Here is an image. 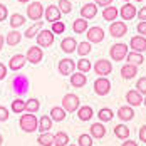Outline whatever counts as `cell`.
Masks as SVG:
<instances>
[{
	"mask_svg": "<svg viewBox=\"0 0 146 146\" xmlns=\"http://www.w3.org/2000/svg\"><path fill=\"white\" fill-rule=\"evenodd\" d=\"M124 60H126V64H131V66H136V67H138V66L143 64L145 57H143V54H139V52H133V50H129Z\"/></svg>",
	"mask_w": 146,
	"mask_h": 146,
	"instance_id": "4dcf8cb0",
	"label": "cell"
},
{
	"mask_svg": "<svg viewBox=\"0 0 146 146\" xmlns=\"http://www.w3.org/2000/svg\"><path fill=\"white\" fill-rule=\"evenodd\" d=\"M69 81H71V86L72 88H84L86 82H88V77H86V74L77 71V72H72L69 76Z\"/></svg>",
	"mask_w": 146,
	"mask_h": 146,
	"instance_id": "ffe728a7",
	"label": "cell"
},
{
	"mask_svg": "<svg viewBox=\"0 0 146 146\" xmlns=\"http://www.w3.org/2000/svg\"><path fill=\"white\" fill-rule=\"evenodd\" d=\"M60 15L62 14H60V10L57 9V5H49V7L44 9V19L47 22H50V24L60 20Z\"/></svg>",
	"mask_w": 146,
	"mask_h": 146,
	"instance_id": "e0dca14e",
	"label": "cell"
},
{
	"mask_svg": "<svg viewBox=\"0 0 146 146\" xmlns=\"http://www.w3.org/2000/svg\"><path fill=\"white\" fill-rule=\"evenodd\" d=\"M117 17H119V9L114 5H109V7H104L102 9V19L108 20V22H114Z\"/></svg>",
	"mask_w": 146,
	"mask_h": 146,
	"instance_id": "d4e9b609",
	"label": "cell"
},
{
	"mask_svg": "<svg viewBox=\"0 0 146 146\" xmlns=\"http://www.w3.org/2000/svg\"><path fill=\"white\" fill-rule=\"evenodd\" d=\"M49 116H50V119H52L54 123H62V121L66 119V116H67V113H66V109H64L62 106H54V108L50 109Z\"/></svg>",
	"mask_w": 146,
	"mask_h": 146,
	"instance_id": "cb8c5ba5",
	"label": "cell"
},
{
	"mask_svg": "<svg viewBox=\"0 0 146 146\" xmlns=\"http://www.w3.org/2000/svg\"><path fill=\"white\" fill-rule=\"evenodd\" d=\"M119 72H121V77H123V79L131 81V79H134V77L138 76V67H136V66H131V64H124Z\"/></svg>",
	"mask_w": 146,
	"mask_h": 146,
	"instance_id": "7402d4cb",
	"label": "cell"
},
{
	"mask_svg": "<svg viewBox=\"0 0 146 146\" xmlns=\"http://www.w3.org/2000/svg\"><path fill=\"white\" fill-rule=\"evenodd\" d=\"M121 146H138V143H136L134 139H131V138H129V139H124Z\"/></svg>",
	"mask_w": 146,
	"mask_h": 146,
	"instance_id": "f5cc1de1",
	"label": "cell"
},
{
	"mask_svg": "<svg viewBox=\"0 0 146 146\" xmlns=\"http://www.w3.org/2000/svg\"><path fill=\"white\" fill-rule=\"evenodd\" d=\"M143 104H145V108H146V96L143 98Z\"/></svg>",
	"mask_w": 146,
	"mask_h": 146,
	"instance_id": "6f0895ef",
	"label": "cell"
},
{
	"mask_svg": "<svg viewBox=\"0 0 146 146\" xmlns=\"http://www.w3.org/2000/svg\"><path fill=\"white\" fill-rule=\"evenodd\" d=\"M98 15V5L94 2H88L81 7V19H86V20H91Z\"/></svg>",
	"mask_w": 146,
	"mask_h": 146,
	"instance_id": "2e32d148",
	"label": "cell"
},
{
	"mask_svg": "<svg viewBox=\"0 0 146 146\" xmlns=\"http://www.w3.org/2000/svg\"><path fill=\"white\" fill-rule=\"evenodd\" d=\"M92 69H94V72L98 74V77H108L109 74L113 72V62L109 59H99V60H96Z\"/></svg>",
	"mask_w": 146,
	"mask_h": 146,
	"instance_id": "5b68a950",
	"label": "cell"
},
{
	"mask_svg": "<svg viewBox=\"0 0 146 146\" xmlns=\"http://www.w3.org/2000/svg\"><path fill=\"white\" fill-rule=\"evenodd\" d=\"M57 71L60 76H71L76 71V62L71 57H64L59 60L57 64Z\"/></svg>",
	"mask_w": 146,
	"mask_h": 146,
	"instance_id": "30bf717a",
	"label": "cell"
},
{
	"mask_svg": "<svg viewBox=\"0 0 146 146\" xmlns=\"http://www.w3.org/2000/svg\"><path fill=\"white\" fill-rule=\"evenodd\" d=\"M50 32L56 35V34H62V32H66V24L62 22V20H57V22H54L52 24V27H50Z\"/></svg>",
	"mask_w": 146,
	"mask_h": 146,
	"instance_id": "ee69618b",
	"label": "cell"
},
{
	"mask_svg": "<svg viewBox=\"0 0 146 146\" xmlns=\"http://www.w3.org/2000/svg\"><path fill=\"white\" fill-rule=\"evenodd\" d=\"M37 143H39V146H54V134H50V131L40 133L37 138Z\"/></svg>",
	"mask_w": 146,
	"mask_h": 146,
	"instance_id": "8d00e7d4",
	"label": "cell"
},
{
	"mask_svg": "<svg viewBox=\"0 0 146 146\" xmlns=\"http://www.w3.org/2000/svg\"><path fill=\"white\" fill-rule=\"evenodd\" d=\"M25 64H27L25 54H15V56H12L10 60H9V69L14 71V72H17V71H20Z\"/></svg>",
	"mask_w": 146,
	"mask_h": 146,
	"instance_id": "9a60e30c",
	"label": "cell"
},
{
	"mask_svg": "<svg viewBox=\"0 0 146 146\" xmlns=\"http://www.w3.org/2000/svg\"><path fill=\"white\" fill-rule=\"evenodd\" d=\"M3 45H5V37H3V35H0V50L3 49Z\"/></svg>",
	"mask_w": 146,
	"mask_h": 146,
	"instance_id": "db71d44e",
	"label": "cell"
},
{
	"mask_svg": "<svg viewBox=\"0 0 146 146\" xmlns=\"http://www.w3.org/2000/svg\"><path fill=\"white\" fill-rule=\"evenodd\" d=\"M2 143H3V136L0 134V146H2Z\"/></svg>",
	"mask_w": 146,
	"mask_h": 146,
	"instance_id": "9f6ffc18",
	"label": "cell"
},
{
	"mask_svg": "<svg viewBox=\"0 0 146 146\" xmlns=\"http://www.w3.org/2000/svg\"><path fill=\"white\" fill-rule=\"evenodd\" d=\"M54 44V34L47 29H42L37 34V45L39 47H50Z\"/></svg>",
	"mask_w": 146,
	"mask_h": 146,
	"instance_id": "5bb4252c",
	"label": "cell"
},
{
	"mask_svg": "<svg viewBox=\"0 0 146 146\" xmlns=\"http://www.w3.org/2000/svg\"><path fill=\"white\" fill-rule=\"evenodd\" d=\"M17 2H19V3H29L30 0H17Z\"/></svg>",
	"mask_w": 146,
	"mask_h": 146,
	"instance_id": "11a10c76",
	"label": "cell"
},
{
	"mask_svg": "<svg viewBox=\"0 0 146 146\" xmlns=\"http://www.w3.org/2000/svg\"><path fill=\"white\" fill-rule=\"evenodd\" d=\"M69 145V134L66 131H57L54 134V146H67Z\"/></svg>",
	"mask_w": 146,
	"mask_h": 146,
	"instance_id": "e575fe53",
	"label": "cell"
},
{
	"mask_svg": "<svg viewBox=\"0 0 146 146\" xmlns=\"http://www.w3.org/2000/svg\"><path fill=\"white\" fill-rule=\"evenodd\" d=\"M89 134L92 136V139H102L106 136V126L102 123H94V124H91Z\"/></svg>",
	"mask_w": 146,
	"mask_h": 146,
	"instance_id": "44dd1931",
	"label": "cell"
},
{
	"mask_svg": "<svg viewBox=\"0 0 146 146\" xmlns=\"http://www.w3.org/2000/svg\"><path fill=\"white\" fill-rule=\"evenodd\" d=\"M76 67H77V71L82 74L89 72L91 69H92V64H91V60L89 59H79L77 60V64H76Z\"/></svg>",
	"mask_w": 146,
	"mask_h": 146,
	"instance_id": "f35d334b",
	"label": "cell"
},
{
	"mask_svg": "<svg viewBox=\"0 0 146 146\" xmlns=\"http://www.w3.org/2000/svg\"><path fill=\"white\" fill-rule=\"evenodd\" d=\"M42 27H44V24H42V20H39V22H34L30 27H27L25 29V32H24V37L25 39H34L40 30H42Z\"/></svg>",
	"mask_w": 146,
	"mask_h": 146,
	"instance_id": "4316f807",
	"label": "cell"
},
{
	"mask_svg": "<svg viewBox=\"0 0 146 146\" xmlns=\"http://www.w3.org/2000/svg\"><path fill=\"white\" fill-rule=\"evenodd\" d=\"M76 47H77V42H76V39L74 37H64L62 39V42H60V49H62V52H66V54H72L76 52Z\"/></svg>",
	"mask_w": 146,
	"mask_h": 146,
	"instance_id": "603a6c76",
	"label": "cell"
},
{
	"mask_svg": "<svg viewBox=\"0 0 146 146\" xmlns=\"http://www.w3.org/2000/svg\"><path fill=\"white\" fill-rule=\"evenodd\" d=\"M109 91H111V81L108 77H98L94 81V92L98 96H101V98L102 96H108Z\"/></svg>",
	"mask_w": 146,
	"mask_h": 146,
	"instance_id": "ba28073f",
	"label": "cell"
},
{
	"mask_svg": "<svg viewBox=\"0 0 146 146\" xmlns=\"http://www.w3.org/2000/svg\"><path fill=\"white\" fill-rule=\"evenodd\" d=\"M126 32H128V25H126V22H123V20H114V22H111V25H109V34H111L114 39H121V37H124Z\"/></svg>",
	"mask_w": 146,
	"mask_h": 146,
	"instance_id": "9c48e42d",
	"label": "cell"
},
{
	"mask_svg": "<svg viewBox=\"0 0 146 146\" xmlns=\"http://www.w3.org/2000/svg\"><path fill=\"white\" fill-rule=\"evenodd\" d=\"M52 126H54V121L50 119L49 114H44L42 117H39V128H37V129L40 133H49Z\"/></svg>",
	"mask_w": 146,
	"mask_h": 146,
	"instance_id": "1f68e13d",
	"label": "cell"
},
{
	"mask_svg": "<svg viewBox=\"0 0 146 146\" xmlns=\"http://www.w3.org/2000/svg\"><path fill=\"white\" fill-rule=\"evenodd\" d=\"M126 102H128V106H131V108L141 106V104H143V96H141L136 89H129V91L126 92Z\"/></svg>",
	"mask_w": 146,
	"mask_h": 146,
	"instance_id": "ac0fdd59",
	"label": "cell"
},
{
	"mask_svg": "<svg viewBox=\"0 0 146 146\" xmlns=\"http://www.w3.org/2000/svg\"><path fill=\"white\" fill-rule=\"evenodd\" d=\"M10 86H12V91L15 92V96L22 98L29 92V86L30 81L25 74H15L14 77L10 79Z\"/></svg>",
	"mask_w": 146,
	"mask_h": 146,
	"instance_id": "6da1fadb",
	"label": "cell"
},
{
	"mask_svg": "<svg viewBox=\"0 0 146 146\" xmlns=\"http://www.w3.org/2000/svg\"><path fill=\"white\" fill-rule=\"evenodd\" d=\"M136 17L139 19V22H146V5H143V7H141V9L138 10Z\"/></svg>",
	"mask_w": 146,
	"mask_h": 146,
	"instance_id": "681fc988",
	"label": "cell"
},
{
	"mask_svg": "<svg viewBox=\"0 0 146 146\" xmlns=\"http://www.w3.org/2000/svg\"><path fill=\"white\" fill-rule=\"evenodd\" d=\"M25 59H27V62L30 64H40V60L44 59V52H42V47H39V45H32L29 47V50H27V54H25Z\"/></svg>",
	"mask_w": 146,
	"mask_h": 146,
	"instance_id": "8fae6325",
	"label": "cell"
},
{
	"mask_svg": "<svg viewBox=\"0 0 146 146\" xmlns=\"http://www.w3.org/2000/svg\"><path fill=\"white\" fill-rule=\"evenodd\" d=\"M134 2H143V0H134Z\"/></svg>",
	"mask_w": 146,
	"mask_h": 146,
	"instance_id": "680465c9",
	"label": "cell"
},
{
	"mask_svg": "<svg viewBox=\"0 0 146 146\" xmlns=\"http://www.w3.org/2000/svg\"><path fill=\"white\" fill-rule=\"evenodd\" d=\"M9 109L5 108V106H0V123H5L7 119H9Z\"/></svg>",
	"mask_w": 146,
	"mask_h": 146,
	"instance_id": "f6af8a7d",
	"label": "cell"
},
{
	"mask_svg": "<svg viewBox=\"0 0 146 146\" xmlns=\"http://www.w3.org/2000/svg\"><path fill=\"white\" fill-rule=\"evenodd\" d=\"M62 108L66 109V113H76L81 108V98L72 92H67L62 98Z\"/></svg>",
	"mask_w": 146,
	"mask_h": 146,
	"instance_id": "3957f363",
	"label": "cell"
},
{
	"mask_svg": "<svg viewBox=\"0 0 146 146\" xmlns=\"http://www.w3.org/2000/svg\"><path fill=\"white\" fill-rule=\"evenodd\" d=\"M92 136L88 133H82L79 138H77V146H92Z\"/></svg>",
	"mask_w": 146,
	"mask_h": 146,
	"instance_id": "b9f144b4",
	"label": "cell"
},
{
	"mask_svg": "<svg viewBox=\"0 0 146 146\" xmlns=\"http://www.w3.org/2000/svg\"><path fill=\"white\" fill-rule=\"evenodd\" d=\"M40 109V101L37 99V98H30L25 101V113H29V114H34V113H37Z\"/></svg>",
	"mask_w": 146,
	"mask_h": 146,
	"instance_id": "836d02e7",
	"label": "cell"
},
{
	"mask_svg": "<svg viewBox=\"0 0 146 146\" xmlns=\"http://www.w3.org/2000/svg\"><path fill=\"white\" fill-rule=\"evenodd\" d=\"M57 9L60 10V14H71L72 12V3H71V0H59Z\"/></svg>",
	"mask_w": 146,
	"mask_h": 146,
	"instance_id": "ab89813d",
	"label": "cell"
},
{
	"mask_svg": "<svg viewBox=\"0 0 146 146\" xmlns=\"http://www.w3.org/2000/svg\"><path fill=\"white\" fill-rule=\"evenodd\" d=\"M20 40H22V34L19 32V30H10L7 35H5V44L9 45V47H15V45L20 44Z\"/></svg>",
	"mask_w": 146,
	"mask_h": 146,
	"instance_id": "484cf974",
	"label": "cell"
},
{
	"mask_svg": "<svg viewBox=\"0 0 146 146\" xmlns=\"http://www.w3.org/2000/svg\"><path fill=\"white\" fill-rule=\"evenodd\" d=\"M7 77V66L3 62H0V81H3Z\"/></svg>",
	"mask_w": 146,
	"mask_h": 146,
	"instance_id": "f907efd6",
	"label": "cell"
},
{
	"mask_svg": "<svg viewBox=\"0 0 146 146\" xmlns=\"http://www.w3.org/2000/svg\"><path fill=\"white\" fill-rule=\"evenodd\" d=\"M10 109H12V113H22V111H25V101H22V99H14L12 104H10Z\"/></svg>",
	"mask_w": 146,
	"mask_h": 146,
	"instance_id": "60d3db41",
	"label": "cell"
},
{
	"mask_svg": "<svg viewBox=\"0 0 146 146\" xmlns=\"http://www.w3.org/2000/svg\"><path fill=\"white\" fill-rule=\"evenodd\" d=\"M77 117H79V121H91L92 119V116H94V111H92V108L91 106H81L77 111Z\"/></svg>",
	"mask_w": 146,
	"mask_h": 146,
	"instance_id": "f1b7e54d",
	"label": "cell"
},
{
	"mask_svg": "<svg viewBox=\"0 0 146 146\" xmlns=\"http://www.w3.org/2000/svg\"><path fill=\"white\" fill-rule=\"evenodd\" d=\"M44 17V5L40 2H30L27 5V19L34 20V22H39L40 19Z\"/></svg>",
	"mask_w": 146,
	"mask_h": 146,
	"instance_id": "8992f818",
	"label": "cell"
},
{
	"mask_svg": "<svg viewBox=\"0 0 146 146\" xmlns=\"http://www.w3.org/2000/svg\"><path fill=\"white\" fill-rule=\"evenodd\" d=\"M91 50H92V45H91V42H88V40H84V42H77L76 52H77L81 57H86V56H89V54H91Z\"/></svg>",
	"mask_w": 146,
	"mask_h": 146,
	"instance_id": "d590c367",
	"label": "cell"
},
{
	"mask_svg": "<svg viewBox=\"0 0 146 146\" xmlns=\"http://www.w3.org/2000/svg\"><path fill=\"white\" fill-rule=\"evenodd\" d=\"M19 124H20V129L24 133H35V129L39 128V119L35 117V114H22L19 119Z\"/></svg>",
	"mask_w": 146,
	"mask_h": 146,
	"instance_id": "7a4b0ae2",
	"label": "cell"
},
{
	"mask_svg": "<svg viewBox=\"0 0 146 146\" xmlns=\"http://www.w3.org/2000/svg\"><path fill=\"white\" fill-rule=\"evenodd\" d=\"M86 35H88V42H91V44H99V42L104 40V37H106L104 29H102V27H98V25L89 27V29L86 30Z\"/></svg>",
	"mask_w": 146,
	"mask_h": 146,
	"instance_id": "52a82bcc",
	"label": "cell"
},
{
	"mask_svg": "<svg viewBox=\"0 0 146 146\" xmlns=\"http://www.w3.org/2000/svg\"><path fill=\"white\" fill-rule=\"evenodd\" d=\"M7 17H9V9H7V5L0 3V22H3Z\"/></svg>",
	"mask_w": 146,
	"mask_h": 146,
	"instance_id": "7dc6e473",
	"label": "cell"
},
{
	"mask_svg": "<svg viewBox=\"0 0 146 146\" xmlns=\"http://www.w3.org/2000/svg\"><path fill=\"white\" fill-rule=\"evenodd\" d=\"M72 30L76 34H86V30H88V20L86 19H76L72 24Z\"/></svg>",
	"mask_w": 146,
	"mask_h": 146,
	"instance_id": "74e56055",
	"label": "cell"
},
{
	"mask_svg": "<svg viewBox=\"0 0 146 146\" xmlns=\"http://www.w3.org/2000/svg\"><path fill=\"white\" fill-rule=\"evenodd\" d=\"M123 2H129V0H123Z\"/></svg>",
	"mask_w": 146,
	"mask_h": 146,
	"instance_id": "94428289",
	"label": "cell"
},
{
	"mask_svg": "<svg viewBox=\"0 0 146 146\" xmlns=\"http://www.w3.org/2000/svg\"><path fill=\"white\" fill-rule=\"evenodd\" d=\"M114 134H116L117 139H129V136H131V133H129V128L124 124V123H119L114 126Z\"/></svg>",
	"mask_w": 146,
	"mask_h": 146,
	"instance_id": "83f0119b",
	"label": "cell"
},
{
	"mask_svg": "<svg viewBox=\"0 0 146 146\" xmlns=\"http://www.w3.org/2000/svg\"><path fill=\"white\" fill-rule=\"evenodd\" d=\"M138 138H139L141 143H145L146 145V124H143V126L139 128V131H138Z\"/></svg>",
	"mask_w": 146,
	"mask_h": 146,
	"instance_id": "c3c4849f",
	"label": "cell"
},
{
	"mask_svg": "<svg viewBox=\"0 0 146 146\" xmlns=\"http://www.w3.org/2000/svg\"><path fill=\"white\" fill-rule=\"evenodd\" d=\"M117 117H119L123 123L133 121V119H134V109H133L131 106L124 104V106H121V108L117 109Z\"/></svg>",
	"mask_w": 146,
	"mask_h": 146,
	"instance_id": "d6986e66",
	"label": "cell"
},
{
	"mask_svg": "<svg viewBox=\"0 0 146 146\" xmlns=\"http://www.w3.org/2000/svg\"><path fill=\"white\" fill-rule=\"evenodd\" d=\"M138 14V9L136 5H133L131 2H126L121 9H119V17L123 19V22H128V20H133Z\"/></svg>",
	"mask_w": 146,
	"mask_h": 146,
	"instance_id": "7c38bea8",
	"label": "cell"
},
{
	"mask_svg": "<svg viewBox=\"0 0 146 146\" xmlns=\"http://www.w3.org/2000/svg\"><path fill=\"white\" fill-rule=\"evenodd\" d=\"M136 32H138V35L146 37V22H138V25H136Z\"/></svg>",
	"mask_w": 146,
	"mask_h": 146,
	"instance_id": "bcb514c9",
	"label": "cell"
},
{
	"mask_svg": "<svg viewBox=\"0 0 146 146\" xmlns=\"http://www.w3.org/2000/svg\"><path fill=\"white\" fill-rule=\"evenodd\" d=\"M128 47L131 49L133 52L145 54L146 52V37H143V35H133L131 40H129V44H128Z\"/></svg>",
	"mask_w": 146,
	"mask_h": 146,
	"instance_id": "4fadbf2b",
	"label": "cell"
},
{
	"mask_svg": "<svg viewBox=\"0 0 146 146\" xmlns=\"http://www.w3.org/2000/svg\"><path fill=\"white\" fill-rule=\"evenodd\" d=\"M25 22H27V19H25L22 14H19V12L12 14V15H10V19H9V24H10L12 30H17L19 27H22Z\"/></svg>",
	"mask_w": 146,
	"mask_h": 146,
	"instance_id": "f546056e",
	"label": "cell"
},
{
	"mask_svg": "<svg viewBox=\"0 0 146 146\" xmlns=\"http://www.w3.org/2000/svg\"><path fill=\"white\" fill-rule=\"evenodd\" d=\"M128 52H129V47H128V44L119 42V44L111 45V49H109V57L113 59L114 62H119V60H124V59H126Z\"/></svg>",
	"mask_w": 146,
	"mask_h": 146,
	"instance_id": "277c9868",
	"label": "cell"
},
{
	"mask_svg": "<svg viewBox=\"0 0 146 146\" xmlns=\"http://www.w3.org/2000/svg\"><path fill=\"white\" fill-rule=\"evenodd\" d=\"M136 91L145 98L146 96V76H143V77H139L138 81H136Z\"/></svg>",
	"mask_w": 146,
	"mask_h": 146,
	"instance_id": "7bdbcfd3",
	"label": "cell"
},
{
	"mask_svg": "<svg viewBox=\"0 0 146 146\" xmlns=\"http://www.w3.org/2000/svg\"><path fill=\"white\" fill-rule=\"evenodd\" d=\"M96 5H101V7H109L113 3V0H94Z\"/></svg>",
	"mask_w": 146,
	"mask_h": 146,
	"instance_id": "816d5d0a",
	"label": "cell"
},
{
	"mask_svg": "<svg viewBox=\"0 0 146 146\" xmlns=\"http://www.w3.org/2000/svg\"><path fill=\"white\" fill-rule=\"evenodd\" d=\"M98 117H99V123H102V124L104 123H109L114 117V111L111 108H101L99 113H98Z\"/></svg>",
	"mask_w": 146,
	"mask_h": 146,
	"instance_id": "d6a6232c",
	"label": "cell"
},
{
	"mask_svg": "<svg viewBox=\"0 0 146 146\" xmlns=\"http://www.w3.org/2000/svg\"><path fill=\"white\" fill-rule=\"evenodd\" d=\"M67 146H76V145H67Z\"/></svg>",
	"mask_w": 146,
	"mask_h": 146,
	"instance_id": "91938a15",
	"label": "cell"
}]
</instances>
